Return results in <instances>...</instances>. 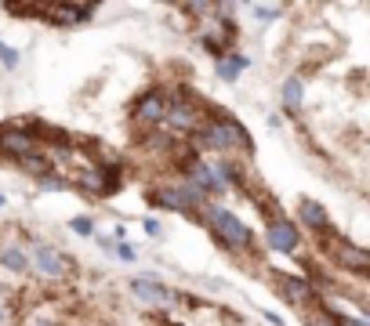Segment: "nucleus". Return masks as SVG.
<instances>
[{"label": "nucleus", "mask_w": 370, "mask_h": 326, "mask_svg": "<svg viewBox=\"0 0 370 326\" xmlns=\"http://www.w3.org/2000/svg\"><path fill=\"white\" fill-rule=\"evenodd\" d=\"M196 130H200V142H204V145H211V149H222V152H229V149H251L247 130L239 127L232 116L207 120V123H200Z\"/></svg>", "instance_id": "obj_1"}, {"label": "nucleus", "mask_w": 370, "mask_h": 326, "mask_svg": "<svg viewBox=\"0 0 370 326\" xmlns=\"http://www.w3.org/2000/svg\"><path fill=\"white\" fill-rule=\"evenodd\" d=\"M204 217L214 225V232H218V239L229 247V250H251V243H254V236H251V229L239 222L236 214H229L225 207H207L204 210Z\"/></svg>", "instance_id": "obj_2"}, {"label": "nucleus", "mask_w": 370, "mask_h": 326, "mask_svg": "<svg viewBox=\"0 0 370 326\" xmlns=\"http://www.w3.org/2000/svg\"><path fill=\"white\" fill-rule=\"evenodd\" d=\"M29 269L44 279H62V276H70V261H65V254H58L55 247L37 243L29 250Z\"/></svg>", "instance_id": "obj_3"}, {"label": "nucleus", "mask_w": 370, "mask_h": 326, "mask_svg": "<svg viewBox=\"0 0 370 326\" xmlns=\"http://www.w3.org/2000/svg\"><path fill=\"white\" fill-rule=\"evenodd\" d=\"M37 152V142L29 130H22V127H0V156H8V160H26Z\"/></svg>", "instance_id": "obj_4"}, {"label": "nucleus", "mask_w": 370, "mask_h": 326, "mask_svg": "<svg viewBox=\"0 0 370 326\" xmlns=\"http://www.w3.org/2000/svg\"><path fill=\"white\" fill-rule=\"evenodd\" d=\"M164 123L174 127V130H196L200 127V109H196L189 98H167Z\"/></svg>", "instance_id": "obj_5"}, {"label": "nucleus", "mask_w": 370, "mask_h": 326, "mask_svg": "<svg viewBox=\"0 0 370 326\" xmlns=\"http://www.w3.org/2000/svg\"><path fill=\"white\" fill-rule=\"evenodd\" d=\"M164 113H167V95L164 91H149L138 105H135V116L142 123H164Z\"/></svg>", "instance_id": "obj_6"}, {"label": "nucleus", "mask_w": 370, "mask_h": 326, "mask_svg": "<svg viewBox=\"0 0 370 326\" xmlns=\"http://www.w3.org/2000/svg\"><path fill=\"white\" fill-rule=\"evenodd\" d=\"M131 294L149 301V304H164V308L174 304V294L167 287H160V283H152V279H135V283H131Z\"/></svg>", "instance_id": "obj_7"}, {"label": "nucleus", "mask_w": 370, "mask_h": 326, "mask_svg": "<svg viewBox=\"0 0 370 326\" xmlns=\"http://www.w3.org/2000/svg\"><path fill=\"white\" fill-rule=\"evenodd\" d=\"M279 294L287 297L291 304H298V308H305V304L316 297L309 283H305V279H294V276H283V279H279Z\"/></svg>", "instance_id": "obj_8"}, {"label": "nucleus", "mask_w": 370, "mask_h": 326, "mask_svg": "<svg viewBox=\"0 0 370 326\" xmlns=\"http://www.w3.org/2000/svg\"><path fill=\"white\" fill-rule=\"evenodd\" d=\"M265 236H269V247H272V250L291 254V250L298 247V229H291L287 222H272Z\"/></svg>", "instance_id": "obj_9"}, {"label": "nucleus", "mask_w": 370, "mask_h": 326, "mask_svg": "<svg viewBox=\"0 0 370 326\" xmlns=\"http://www.w3.org/2000/svg\"><path fill=\"white\" fill-rule=\"evenodd\" d=\"M334 261L345 269H352V272H366V250L363 247H352V243H345V239H338L334 243Z\"/></svg>", "instance_id": "obj_10"}, {"label": "nucleus", "mask_w": 370, "mask_h": 326, "mask_svg": "<svg viewBox=\"0 0 370 326\" xmlns=\"http://www.w3.org/2000/svg\"><path fill=\"white\" fill-rule=\"evenodd\" d=\"M77 189H84V192H109V170L87 163L84 170H77Z\"/></svg>", "instance_id": "obj_11"}, {"label": "nucleus", "mask_w": 370, "mask_h": 326, "mask_svg": "<svg viewBox=\"0 0 370 326\" xmlns=\"http://www.w3.org/2000/svg\"><path fill=\"white\" fill-rule=\"evenodd\" d=\"M0 269H4V272H15V276H26V272H29V250L4 247V250H0Z\"/></svg>", "instance_id": "obj_12"}, {"label": "nucleus", "mask_w": 370, "mask_h": 326, "mask_svg": "<svg viewBox=\"0 0 370 326\" xmlns=\"http://www.w3.org/2000/svg\"><path fill=\"white\" fill-rule=\"evenodd\" d=\"M301 222L312 225V229H319V232H331V217H326V210H323L319 203H312V200L301 203Z\"/></svg>", "instance_id": "obj_13"}, {"label": "nucleus", "mask_w": 370, "mask_h": 326, "mask_svg": "<svg viewBox=\"0 0 370 326\" xmlns=\"http://www.w3.org/2000/svg\"><path fill=\"white\" fill-rule=\"evenodd\" d=\"M247 55H225V58H218V76L222 80H236L239 69H247Z\"/></svg>", "instance_id": "obj_14"}, {"label": "nucleus", "mask_w": 370, "mask_h": 326, "mask_svg": "<svg viewBox=\"0 0 370 326\" xmlns=\"http://www.w3.org/2000/svg\"><path fill=\"white\" fill-rule=\"evenodd\" d=\"M305 326H341L334 312L326 308H309V319H305Z\"/></svg>", "instance_id": "obj_15"}, {"label": "nucleus", "mask_w": 370, "mask_h": 326, "mask_svg": "<svg viewBox=\"0 0 370 326\" xmlns=\"http://www.w3.org/2000/svg\"><path fill=\"white\" fill-rule=\"evenodd\" d=\"M301 80H287V83H283V102H287L291 109H298L301 105Z\"/></svg>", "instance_id": "obj_16"}, {"label": "nucleus", "mask_w": 370, "mask_h": 326, "mask_svg": "<svg viewBox=\"0 0 370 326\" xmlns=\"http://www.w3.org/2000/svg\"><path fill=\"white\" fill-rule=\"evenodd\" d=\"M251 11H254V15H258V18H269V22H272V18H279V15H283V8H279V4H254V8H251Z\"/></svg>", "instance_id": "obj_17"}, {"label": "nucleus", "mask_w": 370, "mask_h": 326, "mask_svg": "<svg viewBox=\"0 0 370 326\" xmlns=\"http://www.w3.org/2000/svg\"><path fill=\"white\" fill-rule=\"evenodd\" d=\"M0 65H4V69H15L18 65V51L8 48V43H0Z\"/></svg>", "instance_id": "obj_18"}, {"label": "nucleus", "mask_w": 370, "mask_h": 326, "mask_svg": "<svg viewBox=\"0 0 370 326\" xmlns=\"http://www.w3.org/2000/svg\"><path fill=\"white\" fill-rule=\"evenodd\" d=\"M77 236H91L95 232V225H91V217H73V225H70Z\"/></svg>", "instance_id": "obj_19"}, {"label": "nucleus", "mask_w": 370, "mask_h": 326, "mask_svg": "<svg viewBox=\"0 0 370 326\" xmlns=\"http://www.w3.org/2000/svg\"><path fill=\"white\" fill-rule=\"evenodd\" d=\"M40 189H65V178H58V174H44V178H40Z\"/></svg>", "instance_id": "obj_20"}, {"label": "nucleus", "mask_w": 370, "mask_h": 326, "mask_svg": "<svg viewBox=\"0 0 370 326\" xmlns=\"http://www.w3.org/2000/svg\"><path fill=\"white\" fill-rule=\"evenodd\" d=\"M117 254H120V261H135V250H131L127 243H120V247H117Z\"/></svg>", "instance_id": "obj_21"}, {"label": "nucleus", "mask_w": 370, "mask_h": 326, "mask_svg": "<svg viewBox=\"0 0 370 326\" xmlns=\"http://www.w3.org/2000/svg\"><path fill=\"white\" fill-rule=\"evenodd\" d=\"M145 232H149V236H160V225L152 222V217H145Z\"/></svg>", "instance_id": "obj_22"}, {"label": "nucleus", "mask_w": 370, "mask_h": 326, "mask_svg": "<svg viewBox=\"0 0 370 326\" xmlns=\"http://www.w3.org/2000/svg\"><path fill=\"white\" fill-rule=\"evenodd\" d=\"M0 207H4V192H0Z\"/></svg>", "instance_id": "obj_23"}]
</instances>
